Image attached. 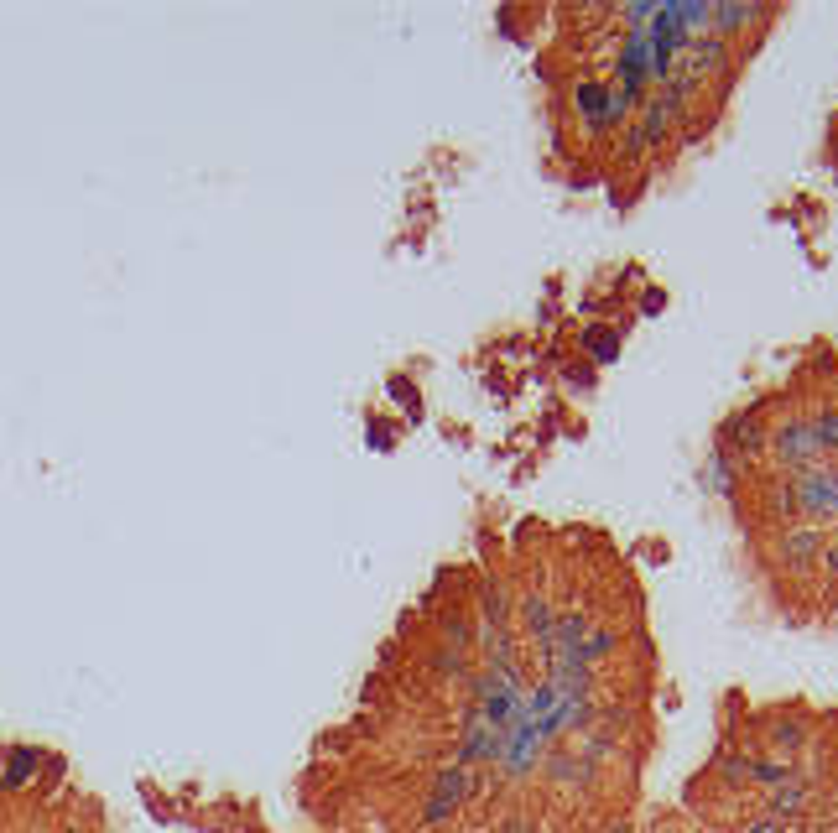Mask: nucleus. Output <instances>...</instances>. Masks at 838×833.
Masks as SVG:
<instances>
[{"label": "nucleus", "mask_w": 838, "mask_h": 833, "mask_svg": "<svg viewBox=\"0 0 838 833\" xmlns=\"http://www.w3.org/2000/svg\"><path fill=\"white\" fill-rule=\"evenodd\" d=\"M823 547H828L823 526H812V521H792V526H781V532H776V547H771V558L781 563V573H792V578H808L812 568H823Z\"/></svg>", "instance_id": "1"}, {"label": "nucleus", "mask_w": 838, "mask_h": 833, "mask_svg": "<svg viewBox=\"0 0 838 833\" xmlns=\"http://www.w3.org/2000/svg\"><path fill=\"white\" fill-rule=\"evenodd\" d=\"M823 568H828V573L838 578V542H828V547H823Z\"/></svg>", "instance_id": "8"}, {"label": "nucleus", "mask_w": 838, "mask_h": 833, "mask_svg": "<svg viewBox=\"0 0 838 833\" xmlns=\"http://www.w3.org/2000/svg\"><path fill=\"white\" fill-rule=\"evenodd\" d=\"M745 833H786V818H771V812H766V818H760V823H750Z\"/></svg>", "instance_id": "7"}, {"label": "nucleus", "mask_w": 838, "mask_h": 833, "mask_svg": "<svg viewBox=\"0 0 838 833\" xmlns=\"http://www.w3.org/2000/svg\"><path fill=\"white\" fill-rule=\"evenodd\" d=\"M802 803H808V787H802V781H781L766 807H771V818H786V812H797Z\"/></svg>", "instance_id": "5"}, {"label": "nucleus", "mask_w": 838, "mask_h": 833, "mask_svg": "<svg viewBox=\"0 0 838 833\" xmlns=\"http://www.w3.org/2000/svg\"><path fill=\"white\" fill-rule=\"evenodd\" d=\"M808 422H812V443H817V453H823V459L838 453V407H817Z\"/></svg>", "instance_id": "3"}, {"label": "nucleus", "mask_w": 838, "mask_h": 833, "mask_svg": "<svg viewBox=\"0 0 838 833\" xmlns=\"http://www.w3.org/2000/svg\"><path fill=\"white\" fill-rule=\"evenodd\" d=\"M771 740H776L781 750H797V745L808 740V724H802V719H776V724H771Z\"/></svg>", "instance_id": "6"}, {"label": "nucleus", "mask_w": 838, "mask_h": 833, "mask_svg": "<svg viewBox=\"0 0 838 833\" xmlns=\"http://www.w3.org/2000/svg\"><path fill=\"white\" fill-rule=\"evenodd\" d=\"M583 349L599 359V365H609V359L620 355V328H609V324H594V328H583Z\"/></svg>", "instance_id": "4"}, {"label": "nucleus", "mask_w": 838, "mask_h": 833, "mask_svg": "<svg viewBox=\"0 0 838 833\" xmlns=\"http://www.w3.org/2000/svg\"><path fill=\"white\" fill-rule=\"evenodd\" d=\"M766 438H771V422H760V412L729 416V422H724V433H718L724 453H729V459H740V464H755V459L766 453Z\"/></svg>", "instance_id": "2"}]
</instances>
